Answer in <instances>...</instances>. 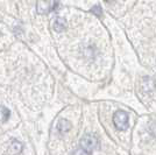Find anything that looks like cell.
Instances as JSON below:
<instances>
[{"instance_id": "1", "label": "cell", "mask_w": 156, "mask_h": 155, "mask_svg": "<svg viewBox=\"0 0 156 155\" xmlns=\"http://www.w3.org/2000/svg\"><path fill=\"white\" fill-rule=\"evenodd\" d=\"M98 146H99V140L94 134H85L80 140V147L85 149L89 154H92L93 150L98 148Z\"/></svg>"}, {"instance_id": "2", "label": "cell", "mask_w": 156, "mask_h": 155, "mask_svg": "<svg viewBox=\"0 0 156 155\" xmlns=\"http://www.w3.org/2000/svg\"><path fill=\"white\" fill-rule=\"evenodd\" d=\"M128 123H129V118L128 114L125 111H117L113 116V124L115 126V128L119 131H124L128 127Z\"/></svg>"}, {"instance_id": "3", "label": "cell", "mask_w": 156, "mask_h": 155, "mask_svg": "<svg viewBox=\"0 0 156 155\" xmlns=\"http://www.w3.org/2000/svg\"><path fill=\"white\" fill-rule=\"evenodd\" d=\"M58 6V2L49 1V0H37L36 2V11L39 14H48L52 9H56Z\"/></svg>"}, {"instance_id": "4", "label": "cell", "mask_w": 156, "mask_h": 155, "mask_svg": "<svg viewBox=\"0 0 156 155\" xmlns=\"http://www.w3.org/2000/svg\"><path fill=\"white\" fill-rule=\"evenodd\" d=\"M21 152H22V143L19 142L18 140H12L7 153H9V154H19Z\"/></svg>"}, {"instance_id": "5", "label": "cell", "mask_w": 156, "mask_h": 155, "mask_svg": "<svg viewBox=\"0 0 156 155\" xmlns=\"http://www.w3.org/2000/svg\"><path fill=\"white\" fill-rule=\"evenodd\" d=\"M66 28V21L64 18H56L55 22H54V29L57 33H62L63 31H65Z\"/></svg>"}, {"instance_id": "6", "label": "cell", "mask_w": 156, "mask_h": 155, "mask_svg": "<svg viewBox=\"0 0 156 155\" xmlns=\"http://www.w3.org/2000/svg\"><path fill=\"white\" fill-rule=\"evenodd\" d=\"M70 128H71V123L69 120L61 119L58 121V124H57V131H58L61 134H64L65 132H68Z\"/></svg>"}, {"instance_id": "7", "label": "cell", "mask_w": 156, "mask_h": 155, "mask_svg": "<svg viewBox=\"0 0 156 155\" xmlns=\"http://www.w3.org/2000/svg\"><path fill=\"white\" fill-rule=\"evenodd\" d=\"M9 116H11L9 110L5 106H0V124L6 123L7 120L9 119Z\"/></svg>"}, {"instance_id": "8", "label": "cell", "mask_w": 156, "mask_h": 155, "mask_svg": "<svg viewBox=\"0 0 156 155\" xmlns=\"http://www.w3.org/2000/svg\"><path fill=\"white\" fill-rule=\"evenodd\" d=\"M91 12L93 14H96L97 16H101L103 15V11H101V7L100 6H94L91 9Z\"/></svg>"}, {"instance_id": "9", "label": "cell", "mask_w": 156, "mask_h": 155, "mask_svg": "<svg viewBox=\"0 0 156 155\" xmlns=\"http://www.w3.org/2000/svg\"><path fill=\"white\" fill-rule=\"evenodd\" d=\"M72 154H87V155H90L85 149H83L82 147H80V149H77V150H73L72 152Z\"/></svg>"}, {"instance_id": "10", "label": "cell", "mask_w": 156, "mask_h": 155, "mask_svg": "<svg viewBox=\"0 0 156 155\" xmlns=\"http://www.w3.org/2000/svg\"><path fill=\"white\" fill-rule=\"evenodd\" d=\"M106 2H111V1H113V0H105Z\"/></svg>"}]
</instances>
